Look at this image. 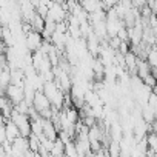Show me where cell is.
<instances>
[{
    "label": "cell",
    "mask_w": 157,
    "mask_h": 157,
    "mask_svg": "<svg viewBox=\"0 0 157 157\" xmlns=\"http://www.w3.org/2000/svg\"><path fill=\"white\" fill-rule=\"evenodd\" d=\"M5 94L8 96V99H10L14 105H17L19 102L25 100V86H23V85H14V83H11V85L6 88Z\"/></svg>",
    "instance_id": "1"
},
{
    "label": "cell",
    "mask_w": 157,
    "mask_h": 157,
    "mask_svg": "<svg viewBox=\"0 0 157 157\" xmlns=\"http://www.w3.org/2000/svg\"><path fill=\"white\" fill-rule=\"evenodd\" d=\"M43 40H45V39H43L42 33H39V31H31L29 34H26V46H28L31 51L40 49Z\"/></svg>",
    "instance_id": "2"
},
{
    "label": "cell",
    "mask_w": 157,
    "mask_h": 157,
    "mask_svg": "<svg viewBox=\"0 0 157 157\" xmlns=\"http://www.w3.org/2000/svg\"><path fill=\"white\" fill-rule=\"evenodd\" d=\"M37 109H39V113L42 111V109H45V108H49L51 106V100H49V97L43 93V91H37L36 93V97H34V103H33Z\"/></svg>",
    "instance_id": "3"
},
{
    "label": "cell",
    "mask_w": 157,
    "mask_h": 157,
    "mask_svg": "<svg viewBox=\"0 0 157 157\" xmlns=\"http://www.w3.org/2000/svg\"><path fill=\"white\" fill-rule=\"evenodd\" d=\"M11 85V66L10 65H3L2 66V72H0V86H2V93L5 94L6 88Z\"/></svg>",
    "instance_id": "4"
},
{
    "label": "cell",
    "mask_w": 157,
    "mask_h": 157,
    "mask_svg": "<svg viewBox=\"0 0 157 157\" xmlns=\"http://www.w3.org/2000/svg\"><path fill=\"white\" fill-rule=\"evenodd\" d=\"M43 134L46 137L52 139V140H57L59 139V131H57L52 119H45V122H43Z\"/></svg>",
    "instance_id": "5"
},
{
    "label": "cell",
    "mask_w": 157,
    "mask_h": 157,
    "mask_svg": "<svg viewBox=\"0 0 157 157\" xmlns=\"http://www.w3.org/2000/svg\"><path fill=\"white\" fill-rule=\"evenodd\" d=\"M26 80V72L23 68H11V83L23 85Z\"/></svg>",
    "instance_id": "6"
},
{
    "label": "cell",
    "mask_w": 157,
    "mask_h": 157,
    "mask_svg": "<svg viewBox=\"0 0 157 157\" xmlns=\"http://www.w3.org/2000/svg\"><path fill=\"white\" fill-rule=\"evenodd\" d=\"M142 117L143 120H146L148 123H154L155 122V117H157V113L154 111V108L151 105H143L142 106Z\"/></svg>",
    "instance_id": "7"
},
{
    "label": "cell",
    "mask_w": 157,
    "mask_h": 157,
    "mask_svg": "<svg viewBox=\"0 0 157 157\" xmlns=\"http://www.w3.org/2000/svg\"><path fill=\"white\" fill-rule=\"evenodd\" d=\"M31 23H33V28H34V31H39V33H42L43 29H45V17H42L40 14H36L34 17H33V20H29Z\"/></svg>",
    "instance_id": "8"
},
{
    "label": "cell",
    "mask_w": 157,
    "mask_h": 157,
    "mask_svg": "<svg viewBox=\"0 0 157 157\" xmlns=\"http://www.w3.org/2000/svg\"><path fill=\"white\" fill-rule=\"evenodd\" d=\"M108 149H109L111 157L122 155V146H120V142H117V140H111V143L108 145Z\"/></svg>",
    "instance_id": "9"
},
{
    "label": "cell",
    "mask_w": 157,
    "mask_h": 157,
    "mask_svg": "<svg viewBox=\"0 0 157 157\" xmlns=\"http://www.w3.org/2000/svg\"><path fill=\"white\" fill-rule=\"evenodd\" d=\"M63 154H65V143H63L60 139H57L56 143H54V148H52V151H51V155L57 157V155H63Z\"/></svg>",
    "instance_id": "10"
},
{
    "label": "cell",
    "mask_w": 157,
    "mask_h": 157,
    "mask_svg": "<svg viewBox=\"0 0 157 157\" xmlns=\"http://www.w3.org/2000/svg\"><path fill=\"white\" fill-rule=\"evenodd\" d=\"M65 154L69 155V157H75V155H78L75 140H71V142H68V143L65 145Z\"/></svg>",
    "instance_id": "11"
},
{
    "label": "cell",
    "mask_w": 157,
    "mask_h": 157,
    "mask_svg": "<svg viewBox=\"0 0 157 157\" xmlns=\"http://www.w3.org/2000/svg\"><path fill=\"white\" fill-rule=\"evenodd\" d=\"M143 83L152 88V86H154V85L157 83V77H155V75H154V74L151 72V74H148L146 77H143Z\"/></svg>",
    "instance_id": "12"
},
{
    "label": "cell",
    "mask_w": 157,
    "mask_h": 157,
    "mask_svg": "<svg viewBox=\"0 0 157 157\" xmlns=\"http://www.w3.org/2000/svg\"><path fill=\"white\" fill-rule=\"evenodd\" d=\"M123 40L119 37V36H114V37H109V46L113 48V49H119V46H120V43H122Z\"/></svg>",
    "instance_id": "13"
},
{
    "label": "cell",
    "mask_w": 157,
    "mask_h": 157,
    "mask_svg": "<svg viewBox=\"0 0 157 157\" xmlns=\"http://www.w3.org/2000/svg\"><path fill=\"white\" fill-rule=\"evenodd\" d=\"M120 2V0H103V5H105V11H108L109 8L116 6L117 3Z\"/></svg>",
    "instance_id": "14"
},
{
    "label": "cell",
    "mask_w": 157,
    "mask_h": 157,
    "mask_svg": "<svg viewBox=\"0 0 157 157\" xmlns=\"http://www.w3.org/2000/svg\"><path fill=\"white\" fill-rule=\"evenodd\" d=\"M132 5L137 10H142L145 5H148V0H132Z\"/></svg>",
    "instance_id": "15"
}]
</instances>
